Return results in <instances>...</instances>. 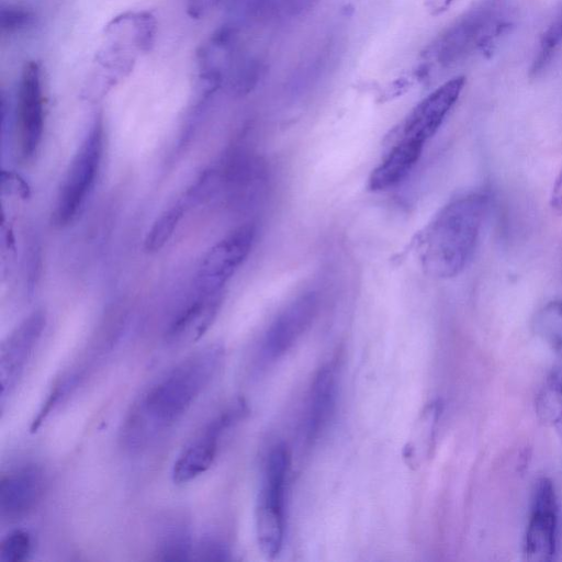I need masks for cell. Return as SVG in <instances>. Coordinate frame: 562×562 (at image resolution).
<instances>
[{
	"label": "cell",
	"instance_id": "9",
	"mask_svg": "<svg viewBox=\"0 0 562 562\" xmlns=\"http://www.w3.org/2000/svg\"><path fill=\"white\" fill-rule=\"evenodd\" d=\"M18 128L21 157L30 160L40 148L44 131L42 72L34 61L24 66L19 82Z\"/></svg>",
	"mask_w": 562,
	"mask_h": 562
},
{
	"label": "cell",
	"instance_id": "10",
	"mask_svg": "<svg viewBox=\"0 0 562 562\" xmlns=\"http://www.w3.org/2000/svg\"><path fill=\"white\" fill-rule=\"evenodd\" d=\"M465 79L452 78L423 99L406 116L395 137L411 139L423 145L439 130L449 111L458 101Z\"/></svg>",
	"mask_w": 562,
	"mask_h": 562
},
{
	"label": "cell",
	"instance_id": "12",
	"mask_svg": "<svg viewBox=\"0 0 562 562\" xmlns=\"http://www.w3.org/2000/svg\"><path fill=\"white\" fill-rule=\"evenodd\" d=\"M46 487L43 469L36 464H23L1 476L0 516L5 521L27 517L40 504Z\"/></svg>",
	"mask_w": 562,
	"mask_h": 562
},
{
	"label": "cell",
	"instance_id": "18",
	"mask_svg": "<svg viewBox=\"0 0 562 562\" xmlns=\"http://www.w3.org/2000/svg\"><path fill=\"white\" fill-rule=\"evenodd\" d=\"M535 330L552 349L562 352V301H551L537 313Z\"/></svg>",
	"mask_w": 562,
	"mask_h": 562
},
{
	"label": "cell",
	"instance_id": "17",
	"mask_svg": "<svg viewBox=\"0 0 562 562\" xmlns=\"http://www.w3.org/2000/svg\"><path fill=\"white\" fill-rule=\"evenodd\" d=\"M537 411L562 439V363L548 374L537 400Z\"/></svg>",
	"mask_w": 562,
	"mask_h": 562
},
{
	"label": "cell",
	"instance_id": "22",
	"mask_svg": "<svg viewBox=\"0 0 562 562\" xmlns=\"http://www.w3.org/2000/svg\"><path fill=\"white\" fill-rule=\"evenodd\" d=\"M194 554L198 560H227L229 559V549L221 539L209 536L194 548Z\"/></svg>",
	"mask_w": 562,
	"mask_h": 562
},
{
	"label": "cell",
	"instance_id": "1",
	"mask_svg": "<svg viewBox=\"0 0 562 562\" xmlns=\"http://www.w3.org/2000/svg\"><path fill=\"white\" fill-rule=\"evenodd\" d=\"M223 360V347L210 345L186 357L153 381L135 400L123 422V445L138 450L164 436L207 387Z\"/></svg>",
	"mask_w": 562,
	"mask_h": 562
},
{
	"label": "cell",
	"instance_id": "13",
	"mask_svg": "<svg viewBox=\"0 0 562 562\" xmlns=\"http://www.w3.org/2000/svg\"><path fill=\"white\" fill-rule=\"evenodd\" d=\"M222 303L221 292H200L170 321L165 338L169 345L184 346L199 340L215 319Z\"/></svg>",
	"mask_w": 562,
	"mask_h": 562
},
{
	"label": "cell",
	"instance_id": "21",
	"mask_svg": "<svg viewBox=\"0 0 562 562\" xmlns=\"http://www.w3.org/2000/svg\"><path fill=\"white\" fill-rule=\"evenodd\" d=\"M33 551V538L27 530L15 529L8 533L0 543L1 562H22Z\"/></svg>",
	"mask_w": 562,
	"mask_h": 562
},
{
	"label": "cell",
	"instance_id": "19",
	"mask_svg": "<svg viewBox=\"0 0 562 562\" xmlns=\"http://www.w3.org/2000/svg\"><path fill=\"white\" fill-rule=\"evenodd\" d=\"M184 212V204L177 203L164 211L153 223L145 238V249L155 252L161 249L173 235Z\"/></svg>",
	"mask_w": 562,
	"mask_h": 562
},
{
	"label": "cell",
	"instance_id": "23",
	"mask_svg": "<svg viewBox=\"0 0 562 562\" xmlns=\"http://www.w3.org/2000/svg\"><path fill=\"white\" fill-rule=\"evenodd\" d=\"M2 27L8 31L16 30L27 23L30 15L19 8H8L2 11Z\"/></svg>",
	"mask_w": 562,
	"mask_h": 562
},
{
	"label": "cell",
	"instance_id": "24",
	"mask_svg": "<svg viewBox=\"0 0 562 562\" xmlns=\"http://www.w3.org/2000/svg\"><path fill=\"white\" fill-rule=\"evenodd\" d=\"M550 206L555 214L562 216V170L558 175L552 187Z\"/></svg>",
	"mask_w": 562,
	"mask_h": 562
},
{
	"label": "cell",
	"instance_id": "8",
	"mask_svg": "<svg viewBox=\"0 0 562 562\" xmlns=\"http://www.w3.org/2000/svg\"><path fill=\"white\" fill-rule=\"evenodd\" d=\"M43 311L29 315L1 344V406L14 392L45 328Z\"/></svg>",
	"mask_w": 562,
	"mask_h": 562
},
{
	"label": "cell",
	"instance_id": "2",
	"mask_svg": "<svg viewBox=\"0 0 562 562\" xmlns=\"http://www.w3.org/2000/svg\"><path fill=\"white\" fill-rule=\"evenodd\" d=\"M488 195L470 192L448 202L430 222L422 240L420 260L438 279L458 276L471 259L487 211Z\"/></svg>",
	"mask_w": 562,
	"mask_h": 562
},
{
	"label": "cell",
	"instance_id": "20",
	"mask_svg": "<svg viewBox=\"0 0 562 562\" xmlns=\"http://www.w3.org/2000/svg\"><path fill=\"white\" fill-rule=\"evenodd\" d=\"M562 45V10L552 20L542 34L537 54L532 61L531 72L537 75L550 63L552 56Z\"/></svg>",
	"mask_w": 562,
	"mask_h": 562
},
{
	"label": "cell",
	"instance_id": "14",
	"mask_svg": "<svg viewBox=\"0 0 562 562\" xmlns=\"http://www.w3.org/2000/svg\"><path fill=\"white\" fill-rule=\"evenodd\" d=\"M424 146L415 140L395 137L390 150L370 176V189L382 191L397 186L417 164Z\"/></svg>",
	"mask_w": 562,
	"mask_h": 562
},
{
	"label": "cell",
	"instance_id": "16",
	"mask_svg": "<svg viewBox=\"0 0 562 562\" xmlns=\"http://www.w3.org/2000/svg\"><path fill=\"white\" fill-rule=\"evenodd\" d=\"M194 553L192 535L183 517L167 518L158 529L156 554L159 560L182 561Z\"/></svg>",
	"mask_w": 562,
	"mask_h": 562
},
{
	"label": "cell",
	"instance_id": "4",
	"mask_svg": "<svg viewBox=\"0 0 562 562\" xmlns=\"http://www.w3.org/2000/svg\"><path fill=\"white\" fill-rule=\"evenodd\" d=\"M247 414L244 402L238 401L209 420L183 446L171 471L175 484L189 483L204 474L214 463L226 434Z\"/></svg>",
	"mask_w": 562,
	"mask_h": 562
},
{
	"label": "cell",
	"instance_id": "7",
	"mask_svg": "<svg viewBox=\"0 0 562 562\" xmlns=\"http://www.w3.org/2000/svg\"><path fill=\"white\" fill-rule=\"evenodd\" d=\"M255 234L254 225L245 224L213 246L199 269L196 291L221 292L227 280L249 255Z\"/></svg>",
	"mask_w": 562,
	"mask_h": 562
},
{
	"label": "cell",
	"instance_id": "25",
	"mask_svg": "<svg viewBox=\"0 0 562 562\" xmlns=\"http://www.w3.org/2000/svg\"><path fill=\"white\" fill-rule=\"evenodd\" d=\"M313 1L314 0H288L284 3L289 5L290 10H302L303 8L311 5Z\"/></svg>",
	"mask_w": 562,
	"mask_h": 562
},
{
	"label": "cell",
	"instance_id": "15",
	"mask_svg": "<svg viewBox=\"0 0 562 562\" xmlns=\"http://www.w3.org/2000/svg\"><path fill=\"white\" fill-rule=\"evenodd\" d=\"M337 398V375L333 366L322 367L316 373L310 394L306 417V437L314 441L330 420Z\"/></svg>",
	"mask_w": 562,
	"mask_h": 562
},
{
	"label": "cell",
	"instance_id": "5",
	"mask_svg": "<svg viewBox=\"0 0 562 562\" xmlns=\"http://www.w3.org/2000/svg\"><path fill=\"white\" fill-rule=\"evenodd\" d=\"M103 150V126L95 121L76 154L59 191L54 223L65 226L72 222L89 195L100 169Z\"/></svg>",
	"mask_w": 562,
	"mask_h": 562
},
{
	"label": "cell",
	"instance_id": "11",
	"mask_svg": "<svg viewBox=\"0 0 562 562\" xmlns=\"http://www.w3.org/2000/svg\"><path fill=\"white\" fill-rule=\"evenodd\" d=\"M318 305L315 292L305 293L286 305L265 334L262 356L276 360L286 353L312 325Z\"/></svg>",
	"mask_w": 562,
	"mask_h": 562
},
{
	"label": "cell",
	"instance_id": "3",
	"mask_svg": "<svg viewBox=\"0 0 562 562\" xmlns=\"http://www.w3.org/2000/svg\"><path fill=\"white\" fill-rule=\"evenodd\" d=\"M290 456L284 445L268 454L256 507L258 544L268 559L281 551L284 539V504Z\"/></svg>",
	"mask_w": 562,
	"mask_h": 562
},
{
	"label": "cell",
	"instance_id": "6",
	"mask_svg": "<svg viewBox=\"0 0 562 562\" xmlns=\"http://www.w3.org/2000/svg\"><path fill=\"white\" fill-rule=\"evenodd\" d=\"M559 502L552 481L540 477L533 487L530 515L522 542L526 560L548 562L558 548Z\"/></svg>",
	"mask_w": 562,
	"mask_h": 562
}]
</instances>
